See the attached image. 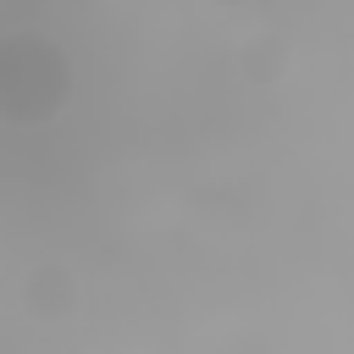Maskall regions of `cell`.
Wrapping results in <instances>:
<instances>
[{"label":"cell","mask_w":354,"mask_h":354,"mask_svg":"<svg viewBox=\"0 0 354 354\" xmlns=\"http://www.w3.org/2000/svg\"><path fill=\"white\" fill-rule=\"evenodd\" d=\"M77 72L61 39L44 28H6L0 33V127L11 133H39L61 122L72 105Z\"/></svg>","instance_id":"cell-1"},{"label":"cell","mask_w":354,"mask_h":354,"mask_svg":"<svg viewBox=\"0 0 354 354\" xmlns=\"http://www.w3.org/2000/svg\"><path fill=\"white\" fill-rule=\"evenodd\" d=\"M22 310L33 321H72V310L83 304V282L66 260H39L22 271Z\"/></svg>","instance_id":"cell-2"},{"label":"cell","mask_w":354,"mask_h":354,"mask_svg":"<svg viewBox=\"0 0 354 354\" xmlns=\"http://www.w3.org/2000/svg\"><path fill=\"white\" fill-rule=\"evenodd\" d=\"M288 61H293V50H288L282 33H254V39H243V50H238L243 77L260 83V88H277V83L288 77Z\"/></svg>","instance_id":"cell-3"}]
</instances>
